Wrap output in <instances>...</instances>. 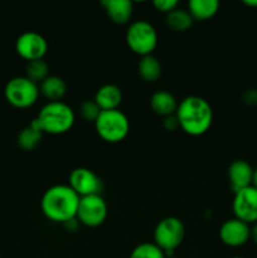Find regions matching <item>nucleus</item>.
<instances>
[{
  "instance_id": "nucleus-1",
  "label": "nucleus",
  "mask_w": 257,
  "mask_h": 258,
  "mask_svg": "<svg viewBox=\"0 0 257 258\" xmlns=\"http://www.w3.org/2000/svg\"><path fill=\"white\" fill-rule=\"evenodd\" d=\"M80 199L70 185L58 184L44 191L40 201V209L45 218L65 224L76 219Z\"/></svg>"
},
{
  "instance_id": "nucleus-2",
  "label": "nucleus",
  "mask_w": 257,
  "mask_h": 258,
  "mask_svg": "<svg viewBox=\"0 0 257 258\" xmlns=\"http://www.w3.org/2000/svg\"><path fill=\"white\" fill-rule=\"evenodd\" d=\"M179 128L190 136H201L211 128L213 110L207 100L199 96H188L180 101L175 112Z\"/></svg>"
},
{
  "instance_id": "nucleus-3",
  "label": "nucleus",
  "mask_w": 257,
  "mask_h": 258,
  "mask_svg": "<svg viewBox=\"0 0 257 258\" xmlns=\"http://www.w3.org/2000/svg\"><path fill=\"white\" fill-rule=\"evenodd\" d=\"M75 118L72 107L62 101H57V102H48L47 105L43 106L37 117L30 123L43 134L62 135L72 128Z\"/></svg>"
},
{
  "instance_id": "nucleus-4",
  "label": "nucleus",
  "mask_w": 257,
  "mask_h": 258,
  "mask_svg": "<svg viewBox=\"0 0 257 258\" xmlns=\"http://www.w3.org/2000/svg\"><path fill=\"white\" fill-rule=\"evenodd\" d=\"M97 135L103 141L110 144H117L125 140L130 131L128 118L122 111L110 110L101 111L97 120L95 121Z\"/></svg>"
},
{
  "instance_id": "nucleus-5",
  "label": "nucleus",
  "mask_w": 257,
  "mask_h": 258,
  "mask_svg": "<svg viewBox=\"0 0 257 258\" xmlns=\"http://www.w3.org/2000/svg\"><path fill=\"white\" fill-rule=\"evenodd\" d=\"M185 227L176 217H166L156 224L154 229V243L165 253L173 256V252L183 243Z\"/></svg>"
},
{
  "instance_id": "nucleus-6",
  "label": "nucleus",
  "mask_w": 257,
  "mask_h": 258,
  "mask_svg": "<svg viewBox=\"0 0 257 258\" xmlns=\"http://www.w3.org/2000/svg\"><path fill=\"white\" fill-rule=\"evenodd\" d=\"M126 43L128 48L140 57L153 54L158 45V33L153 24L146 20H138L128 25Z\"/></svg>"
},
{
  "instance_id": "nucleus-7",
  "label": "nucleus",
  "mask_w": 257,
  "mask_h": 258,
  "mask_svg": "<svg viewBox=\"0 0 257 258\" xmlns=\"http://www.w3.org/2000/svg\"><path fill=\"white\" fill-rule=\"evenodd\" d=\"M4 95L8 103L15 108L32 107L40 95L39 86L27 78L19 76L8 81L4 88Z\"/></svg>"
},
{
  "instance_id": "nucleus-8",
  "label": "nucleus",
  "mask_w": 257,
  "mask_h": 258,
  "mask_svg": "<svg viewBox=\"0 0 257 258\" xmlns=\"http://www.w3.org/2000/svg\"><path fill=\"white\" fill-rule=\"evenodd\" d=\"M107 204L101 196L82 197L78 204L76 219L82 226L96 228L103 224L107 218Z\"/></svg>"
},
{
  "instance_id": "nucleus-9",
  "label": "nucleus",
  "mask_w": 257,
  "mask_h": 258,
  "mask_svg": "<svg viewBox=\"0 0 257 258\" xmlns=\"http://www.w3.org/2000/svg\"><path fill=\"white\" fill-rule=\"evenodd\" d=\"M232 211L234 218L249 226L257 223V189L251 185L236 191L232 202Z\"/></svg>"
},
{
  "instance_id": "nucleus-10",
  "label": "nucleus",
  "mask_w": 257,
  "mask_h": 258,
  "mask_svg": "<svg viewBox=\"0 0 257 258\" xmlns=\"http://www.w3.org/2000/svg\"><path fill=\"white\" fill-rule=\"evenodd\" d=\"M15 50L20 58L28 62L43 59L48 52V42L42 34L29 30L17 38Z\"/></svg>"
},
{
  "instance_id": "nucleus-11",
  "label": "nucleus",
  "mask_w": 257,
  "mask_h": 258,
  "mask_svg": "<svg viewBox=\"0 0 257 258\" xmlns=\"http://www.w3.org/2000/svg\"><path fill=\"white\" fill-rule=\"evenodd\" d=\"M68 185L80 198L88 196H101L103 183L100 176L88 168H76L70 174Z\"/></svg>"
},
{
  "instance_id": "nucleus-12",
  "label": "nucleus",
  "mask_w": 257,
  "mask_h": 258,
  "mask_svg": "<svg viewBox=\"0 0 257 258\" xmlns=\"http://www.w3.org/2000/svg\"><path fill=\"white\" fill-rule=\"evenodd\" d=\"M219 238L232 248L244 246L251 238V226L237 218L228 219L219 228Z\"/></svg>"
},
{
  "instance_id": "nucleus-13",
  "label": "nucleus",
  "mask_w": 257,
  "mask_h": 258,
  "mask_svg": "<svg viewBox=\"0 0 257 258\" xmlns=\"http://www.w3.org/2000/svg\"><path fill=\"white\" fill-rule=\"evenodd\" d=\"M252 178H253V168L248 161L238 159L232 161L231 165L228 166V180L233 193L251 186Z\"/></svg>"
},
{
  "instance_id": "nucleus-14",
  "label": "nucleus",
  "mask_w": 257,
  "mask_h": 258,
  "mask_svg": "<svg viewBox=\"0 0 257 258\" xmlns=\"http://www.w3.org/2000/svg\"><path fill=\"white\" fill-rule=\"evenodd\" d=\"M102 7L111 22L115 24H127L134 13V4L130 0H103Z\"/></svg>"
},
{
  "instance_id": "nucleus-15",
  "label": "nucleus",
  "mask_w": 257,
  "mask_h": 258,
  "mask_svg": "<svg viewBox=\"0 0 257 258\" xmlns=\"http://www.w3.org/2000/svg\"><path fill=\"white\" fill-rule=\"evenodd\" d=\"M93 101L100 107L101 111L117 110L122 102V91L116 85H103L96 91Z\"/></svg>"
},
{
  "instance_id": "nucleus-16",
  "label": "nucleus",
  "mask_w": 257,
  "mask_h": 258,
  "mask_svg": "<svg viewBox=\"0 0 257 258\" xmlns=\"http://www.w3.org/2000/svg\"><path fill=\"white\" fill-rule=\"evenodd\" d=\"M178 105L176 98L171 95L168 91H158L154 93L150 98V107L156 115L163 116V117H168V116L175 115L176 110H178Z\"/></svg>"
},
{
  "instance_id": "nucleus-17",
  "label": "nucleus",
  "mask_w": 257,
  "mask_h": 258,
  "mask_svg": "<svg viewBox=\"0 0 257 258\" xmlns=\"http://www.w3.org/2000/svg\"><path fill=\"white\" fill-rule=\"evenodd\" d=\"M39 91L45 98L49 100V102H57L67 93V85L65 80L58 76H48L39 85Z\"/></svg>"
},
{
  "instance_id": "nucleus-18",
  "label": "nucleus",
  "mask_w": 257,
  "mask_h": 258,
  "mask_svg": "<svg viewBox=\"0 0 257 258\" xmlns=\"http://www.w3.org/2000/svg\"><path fill=\"white\" fill-rule=\"evenodd\" d=\"M219 2L217 0H190L188 3V12L194 20L204 22L209 20L218 13Z\"/></svg>"
},
{
  "instance_id": "nucleus-19",
  "label": "nucleus",
  "mask_w": 257,
  "mask_h": 258,
  "mask_svg": "<svg viewBox=\"0 0 257 258\" xmlns=\"http://www.w3.org/2000/svg\"><path fill=\"white\" fill-rule=\"evenodd\" d=\"M138 72L141 80H144L145 82H155L161 76V64L155 55H144L139 60Z\"/></svg>"
},
{
  "instance_id": "nucleus-20",
  "label": "nucleus",
  "mask_w": 257,
  "mask_h": 258,
  "mask_svg": "<svg viewBox=\"0 0 257 258\" xmlns=\"http://www.w3.org/2000/svg\"><path fill=\"white\" fill-rule=\"evenodd\" d=\"M165 23L174 32H185V30L190 29L194 23V19L191 18L190 13L188 10L176 8L173 12L166 14Z\"/></svg>"
},
{
  "instance_id": "nucleus-21",
  "label": "nucleus",
  "mask_w": 257,
  "mask_h": 258,
  "mask_svg": "<svg viewBox=\"0 0 257 258\" xmlns=\"http://www.w3.org/2000/svg\"><path fill=\"white\" fill-rule=\"evenodd\" d=\"M43 138V133L40 130H38L35 126H33L30 123L29 126L23 128L22 131L18 135V145L22 150L24 151H32L37 148L40 144Z\"/></svg>"
},
{
  "instance_id": "nucleus-22",
  "label": "nucleus",
  "mask_w": 257,
  "mask_h": 258,
  "mask_svg": "<svg viewBox=\"0 0 257 258\" xmlns=\"http://www.w3.org/2000/svg\"><path fill=\"white\" fill-rule=\"evenodd\" d=\"M49 76V66L44 59H38L28 62L25 67V77L34 83H42Z\"/></svg>"
},
{
  "instance_id": "nucleus-23",
  "label": "nucleus",
  "mask_w": 257,
  "mask_h": 258,
  "mask_svg": "<svg viewBox=\"0 0 257 258\" xmlns=\"http://www.w3.org/2000/svg\"><path fill=\"white\" fill-rule=\"evenodd\" d=\"M165 253L154 242H144L131 251L128 258H165Z\"/></svg>"
},
{
  "instance_id": "nucleus-24",
  "label": "nucleus",
  "mask_w": 257,
  "mask_h": 258,
  "mask_svg": "<svg viewBox=\"0 0 257 258\" xmlns=\"http://www.w3.org/2000/svg\"><path fill=\"white\" fill-rule=\"evenodd\" d=\"M101 113L100 107L96 105V102L93 100H88L82 102V105L80 106V116L87 122H93L97 120L98 115Z\"/></svg>"
},
{
  "instance_id": "nucleus-25",
  "label": "nucleus",
  "mask_w": 257,
  "mask_h": 258,
  "mask_svg": "<svg viewBox=\"0 0 257 258\" xmlns=\"http://www.w3.org/2000/svg\"><path fill=\"white\" fill-rule=\"evenodd\" d=\"M153 5L158 12L169 14V13L178 8L179 3L176 0H154Z\"/></svg>"
},
{
  "instance_id": "nucleus-26",
  "label": "nucleus",
  "mask_w": 257,
  "mask_h": 258,
  "mask_svg": "<svg viewBox=\"0 0 257 258\" xmlns=\"http://www.w3.org/2000/svg\"><path fill=\"white\" fill-rule=\"evenodd\" d=\"M163 126L166 131H175L176 128H179V122L176 116L171 115V116H168V117H164Z\"/></svg>"
},
{
  "instance_id": "nucleus-27",
  "label": "nucleus",
  "mask_w": 257,
  "mask_h": 258,
  "mask_svg": "<svg viewBox=\"0 0 257 258\" xmlns=\"http://www.w3.org/2000/svg\"><path fill=\"white\" fill-rule=\"evenodd\" d=\"M243 102L248 106H256L257 105V90L252 88L244 92L243 95Z\"/></svg>"
},
{
  "instance_id": "nucleus-28",
  "label": "nucleus",
  "mask_w": 257,
  "mask_h": 258,
  "mask_svg": "<svg viewBox=\"0 0 257 258\" xmlns=\"http://www.w3.org/2000/svg\"><path fill=\"white\" fill-rule=\"evenodd\" d=\"M249 239H252V242H253V243L257 246V223L252 224V227H251V238H249Z\"/></svg>"
},
{
  "instance_id": "nucleus-29",
  "label": "nucleus",
  "mask_w": 257,
  "mask_h": 258,
  "mask_svg": "<svg viewBox=\"0 0 257 258\" xmlns=\"http://www.w3.org/2000/svg\"><path fill=\"white\" fill-rule=\"evenodd\" d=\"M243 4L247 5V7L257 8V0H244Z\"/></svg>"
},
{
  "instance_id": "nucleus-30",
  "label": "nucleus",
  "mask_w": 257,
  "mask_h": 258,
  "mask_svg": "<svg viewBox=\"0 0 257 258\" xmlns=\"http://www.w3.org/2000/svg\"><path fill=\"white\" fill-rule=\"evenodd\" d=\"M252 186L257 189V168L253 169V178H252Z\"/></svg>"
},
{
  "instance_id": "nucleus-31",
  "label": "nucleus",
  "mask_w": 257,
  "mask_h": 258,
  "mask_svg": "<svg viewBox=\"0 0 257 258\" xmlns=\"http://www.w3.org/2000/svg\"><path fill=\"white\" fill-rule=\"evenodd\" d=\"M232 258H244V257H242V256H234V257H232Z\"/></svg>"
},
{
  "instance_id": "nucleus-32",
  "label": "nucleus",
  "mask_w": 257,
  "mask_h": 258,
  "mask_svg": "<svg viewBox=\"0 0 257 258\" xmlns=\"http://www.w3.org/2000/svg\"><path fill=\"white\" fill-rule=\"evenodd\" d=\"M165 258H176V257H174V256H166Z\"/></svg>"
},
{
  "instance_id": "nucleus-33",
  "label": "nucleus",
  "mask_w": 257,
  "mask_h": 258,
  "mask_svg": "<svg viewBox=\"0 0 257 258\" xmlns=\"http://www.w3.org/2000/svg\"><path fill=\"white\" fill-rule=\"evenodd\" d=\"M0 258H2V257H0Z\"/></svg>"
}]
</instances>
